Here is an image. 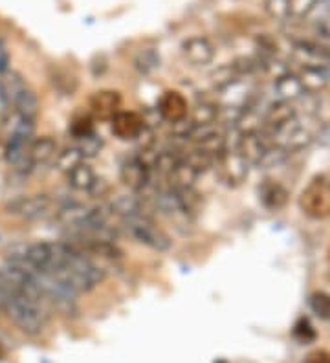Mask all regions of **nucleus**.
<instances>
[{
  "label": "nucleus",
  "instance_id": "dca6fc26",
  "mask_svg": "<svg viewBox=\"0 0 330 363\" xmlns=\"http://www.w3.org/2000/svg\"><path fill=\"white\" fill-rule=\"evenodd\" d=\"M268 147L270 145L266 143V140H264V136L260 134V130H251V133H241L237 151L241 152L251 165H259L260 158H263Z\"/></svg>",
  "mask_w": 330,
  "mask_h": 363
},
{
  "label": "nucleus",
  "instance_id": "c756f323",
  "mask_svg": "<svg viewBox=\"0 0 330 363\" xmlns=\"http://www.w3.org/2000/svg\"><path fill=\"white\" fill-rule=\"evenodd\" d=\"M134 67H136L141 74H150V72H154L160 67L158 52L153 48L141 50L136 55V59H134Z\"/></svg>",
  "mask_w": 330,
  "mask_h": 363
},
{
  "label": "nucleus",
  "instance_id": "7c9ffc66",
  "mask_svg": "<svg viewBox=\"0 0 330 363\" xmlns=\"http://www.w3.org/2000/svg\"><path fill=\"white\" fill-rule=\"evenodd\" d=\"M317 0H290V18L307 21L317 9Z\"/></svg>",
  "mask_w": 330,
  "mask_h": 363
},
{
  "label": "nucleus",
  "instance_id": "2f4dec72",
  "mask_svg": "<svg viewBox=\"0 0 330 363\" xmlns=\"http://www.w3.org/2000/svg\"><path fill=\"white\" fill-rule=\"evenodd\" d=\"M101 147H103L101 136H97L96 133H90L87 134V136L79 138V145H77V149H79L81 155H83L84 158H94V156L99 155Z\"/></svg>",
  "mask_w": 330,
  "mask_h": 363
},
{
  "label": "nucleus",
  "instance_id": "b1692460",
  "mask_svg": "<svg viewBox=\"0 0 330 363\" xmlns=\"http://www.w3.org/2000/svg\"><path fill=\"white\" fill-rule=\"evenodd\" d=\"M88 211H90V208H87V206L79 204V202H72V204H66L59 209L57 218L65 226L81 228L83 222L87 220Z\"/></svg>",
  "mask_w": 330,
  "mask_h": 363
},
{
  "label": "nucleus",
  "instance_id": "cd10ccee",
  "mask_svg": "<svg viewBox=\"0 0 330 363\" xmlns=\"http://www.w3.org/2000/svg\"><path fill=\"white\" fill-rule=\"evenodd\" d=\"M263 8L272 21L285 23L290 18V0H264Z\"/></svg>",
  "mask_w": 330,
  "mask_h": 363
},
{
  "label": "nucleus",
  "instance_id": "58836bf2",
  "mask_svg": "<svg viewBox=\"0 0 330 363\" xmlns=\"http://www.w3.org/2000/svg\"><path fill=\"white\" fill-rule=\"evenodd\" d=\"M326 261L330 262V248H329V252H326Z\"/></svg>",
  "mask_w": 330,
  "mask_h": 363
},
{
  "label": "nucleus",
  "instance_id": "c9c22d12",
  "mask_svg": "<svg viewBox=\"0 0 330 363\" xmlns=\"http://www.w3.org/2000/svg\"><path fill=\"white\" fill-rule=\"evenodd\" d=\"M8 108H9V105H8V101H6L4 92H2V86H0V116L6 114V112H8Z\"/></svg>",
  "mask_w": 330,
  "mask_h": 363
},
{
  "label": "nucleus",
  "instance_id": "6ab92c4d",
  "mask_svg": "<svg viewBox=\"0 0 330 363\" xmlns=\"http://www.w3.org/2000/svg\"><path fill=\"white\" fill-rule=\"evenodd\" d=\"M273 90L277 94V101L294 103L303 98V96H307L297 74H292V72H286L281 77H277L275 83H273Z\"/></svg>",
  "mask_w": 330,
  "mask_h": 363
},
{
  "label": "nucleus",
  "instance_id": "a211bd4d",
  "mask_svg": "<svg viewBox=\"0 0 330 363\" xmlns=\"http://www.w3.org/2000/svg\"><path fill=\"white\" fill-rule=\"evenodd\" d=\"M121 96L116 90H99L90 98V108L99 120H112L119 112Z\"/></svg>",
  "mask_w": 330,
  "mask_h": 363
},
{
  "label": "nucleus",
  "instance_id": "f8f14e48",
  "mask_svg": "<svg viewBox=\"0 0 330 363\" xmlns=\"http://www.w3.org/2000/svg\"><path fill=\"white\" fill-rule=\"evenodd\" d=\"M119 177H121L123 186H127L128 189L138 193V191L145 189V186L149 184L150 169L147 167L145 162L138 156V158H131L125 162Z\"/></svg>",
  "mask_w": 330,
  "mask_h": 363
},
{
  "label": "nucleus",
  "instance_id": "20e7f679",
  "mask_svg": "<svg viewBox=\"0 0 330 363\" xmlns=\"http://www.w3.org/2000/svg\"><path fill=\"white\" fill-rule=\"evenodd\" d=\"M301 211L312 220H325L330 217V180L317 177L301 191L299 195Z\"/></svg>",
  "mask_w": 330,
  "mask_h": 363
},
{
  "label": "nucleus",
  "instance_id": "72a5a7b5",
  "mask_svg": "<svg viewBox=\"0 0 330 363\" xmlns=\"http://www.w3.org/2000/svg\"><path fill=\"white\" fill-rule=\"evenodd\" d=\"M9 70V52L4 37L0 35V74Z\"/></svg>",
  "mask_w": 330,
  "mask_h": 363
},
{
  "label": "nucleus",
  "instance_id": "bb28decb",
  "mask_svg": "<svg viewBox=\"0 0 330 363\" xmlns=\"http://www.w3.org/2000/svg\"><path fill=\"white\" fill-rule=\"evenodd\" d=\"M83 160L84 156L81 155V151L77 147H68V149H65V151H61L57 155V158H55V167H57V171H61V173L68 174L72 169H75L79 164H83Z\"/></svg>",
  "mask_w": 330,
  "mask_h": 363
},
{
  "label": "nucleus",
  "instance_id": "4be33fe9",
  "mask_svg": "<svg viewBox=\"0 0 330 363\" xmlns=\"http://www.w3.org/2000/svg\"><path fill=\"white\" fill-rule=\"evenodd\" d=\"M167 178L171 182V189H191V187H194L198 173L184 158H180V162L175 165V169L169 173Z\"/></svg>",
  "mask_w": 330,
  "mask_h": 363
},
{
  "label": "nucleus",
  "instance_id": "5701e85b",
  "mask_svg": "<svg viewBox=\"0 0 330 363\" xmlns=\"http://www.w3.org/2000/svg\"><path fill=\"white\" fill-rule=\"evenodd\" d=\"M11 106H13V112L24 116V118L31 121H35L37 114H39V99H37V94L30 86H26L18 94L15 101L11 103Z\"/></svg>",
  "mask_w": 330,
  "mask_h": 363
},
{
  "label": "nucleus",
  "instance_id": "e433bc0d",
  "mask_svg": "<svg viewBox=\"0 0 330 363\" xmlns=\"http://www.w3.org/2000/svg\"><path fill=\"white\" fill-rule=\"evenodd\" d=\"M4 356H6V349H4V345L0 343V359L4 358Z\"/></svg>",
  "mask_w": 330,
  "mask_h": 363
},
{
  "label": "nucleus",
  "instance_id": "2eb2a0df",
  "mask_svg": "<svg viewBox=\"0 0 330 363\" xmlns=\"http://www.w3.org/2000/svg\"><path fill=\"white\" fill-rule=\"evenodd\" d=\"M297 77L303 84L304 92L317 96L330 86V67H301Z\"/></svg>",
  "mask_w": 330,
  "mask_h": 363
},
{
  "label": "nucleus",
  "instance_id": "f704fd0d",
  "mask_svg": "<svg viewBox=\"0 0 330 363\" xmlns=\"http://www.w3.org/2000/svg\"><path fill=\"white\" fill-rule=\"evenodd\" d=\"M303 363H330V352L329 350H314L304 358Z\"/></svg>",
  "mask_w": 330,
  "mask_h": 363
},
{
  "label": "nucleus",
  "instance_id": "9b49d317",
  "mask_svg": "<svg viewBox=\"0 0 330 363\" xmlns=\"http://www.w3.org/2000/svg\"><path fill=\"white\" fill-rule=\"evenodd\" d=\"M187 111H189L187 99H185L180 92H176V90H167V92L162 96V99H160V118L169 121L171 125L184 121L185 118H187Z\"/></svg>",
  "mask_w": 330,
  "mask_h": 363
},
{
  "label": "nucleus",
  "instance_id": "423d86ee",
  "mask_svg": "<svg viewBox=\"0 0 330 363\" xmlns=\"http://www.w3.org/2000/svg\"><path fill=\"white\" fill-rule=\"evenodd\" d=\"M270 138H272V145L282 149L286 155L301 151V149H304V147L314 142V134L301 123L299 116L288 121L286 125H282V127H279L277 130H273Z\"/></svg>",
  "mask_w": 330,
  "mask_h": 363
},
{
  "label": "nucleus",
  "instance_id": "a878e982",
  "mask_svg": "<svg viewBox=\"0 0 330 363\" xmlns=\"http://www.w3.org/2000/svg\"><path fill=\"white\" fill-rule=\"evenodd\" d=\"M220 108L219 103L213 101H198L197 106L193 108V116H191V123L193 125H215L219 120Z\"/></svg>",
  "mask_w": 330,
  "mask_h": 363
},
{
  "label": "nucleus",
  "instance_id": "ddd939ff",
  "mask_svg": "<svg viewBox=\"0 0 330 363\" xmlns=\"http://www.w3.org/2000/svg\"><path fill=\"white\" fill-rule=\"evenodd\" d=\"M110 121L112 133L119 140H136L141 130L145 129V120L136 112H118Z\"/></svg>",
  "mask_w": 330,
  "mask_h": 363
},
{
  "label": "nucleus",
  "instance_id": "f03ea898",
  "mask_svg": "<svg viewBox=\"0 0 330 363\" xmlns=\"http://www.w3.org/2000/svg\"><path fill=\"white\" fill-rule=\"evenodd\" d=\"M53 275H57L59 279L65 281L77 294L90 292L105 279V272L97 264H94L90 259L84 257L83 252L75 253L70 262L62 266L61 270L55 272Z\"/></svg>",
  "mask_w": 330,
  "mask_h": 363
},
{
  "label": "nucleus",
  "instance_id": "0eeeda50",
  "mask_svg": "<svg viewBox=\"0 0 330 363\" xmlns=\"http://www.w3.org/2000/svg\"><path fill=\"white\" fill-rule=\"evenodd\" d=\"M219 165V173L222 182L229 187H238L250 177V162H248L237 149L233 151H226L224 155L216 160Z\"/></svg>",
  "mask_w": 330,
  "mask_h": 363
},
{
  "label": "nucleus",
  "instance_id": "4468645a",
  "mask_svg": "<svg viewBox=\"0 0 330 363\" xmlns=\"http://www.w3.org/2000/svg\"><path fill=\"white\" fill-rule=\"evenodd\" d=\"M294 118H297V108L294 106V103L275 101L263 114V125L260 127H264L268 130V134H272L273 130H277L279 127L286 125Z\"/></svg>",
  "mask_w": 330,
  "mask_h": 363
},
{
  "label": "nucleus",
  "instance_id": "f257e3e1",
  "mask_svg": "<svg viewBox=\"0 0 330 363\" xmlns=\"http://www.w3.org/2000/svg\"><path fill=\"white\" fill-rule=\"evenodd\" d=\"M0 305L6 311L8 318L21 328L22 333L37 336L44 330L48 315L44 312L43 305L31 301L21 294H6L0 296Z\"/></svg>",
  "mask_w": 330,
  "mask_h": 363
},
{
  "label": "nucleus",
  "instance_id": "4c0bfd02",
  "mask_svg": "<svg viewBox=\"0 0 330 363\" xmlns=\"http://www.w3.org/2000/svg\"><path fill=\"white\" fill-rule=\"evenodd\" d=\"M317 4H319V6H330V0H317Z\"/></svg>",
  "mask_w": 330,
  "mask_h": 363
},
{
  "label": "nucleus",
  "instance_id": "473e14b6",
  "mask_svg": "<svg viewBox=\"0 0 330 363\" xmlns=\"http://www.w3.org/2000/svg\"><path fill=\"white\" fill-rule=\"evenodd\" d=\"M90 133H94V127H92V121L87 120V118H83V120H75L74 123H72V134H74L77 140L87 136V134Z\"/></svg>",
  "mask_w": 330,
  "mask_h": 363
},
{
  "label": "nucleus",
  "instance_id": "f3484780",
  "mask_svg": "<svg viewBox=\"0 0 330 363\" xmlns=\"http://www.w3.org/2000/svg\"><path fill=\"white\" fill-rule=\"evenodd\" d=\"M59 155L57 142L52 136H40L30 143L31 167H46L53 164Z\"/></svg>",
  "mask_w": 330,
  "mask_h": 363
},
{
  "label": "nucleus",
  "instance_id": "393cba45",
  "mask_svg": "<svg viewBox=\"0 0 330 363\" xmlns=\"http://www.w3.org/2000/svg\"><path fill=\"white\" fill-rule=\"evenodd\" d=\"M110 211L114 213V215H119L121 218H128L143 213V204H141V200L136 199V196L119 195L118 199L110 204Z\"/></svg>",
  "mask_w": 330,
  "mask_h": 363
},
{
  "label": "nucleus",
  "instance_id": "39448f33",
  "mask_svg": "<svg viewBox=\"0 0 330 363\" xmlns=\"http://www.w3.org/2000/svg\"><path fill=\"white\" fill-rule=\"evenodd\" d=\"M55 202L50 195H22L9 200L6 204V213L22 220L39 222L53 215Z\"/></svg>",
  "mask_w": 330,
  "mask_h": 363
},
{
  "label": "nucleus",
  "instance_id": "aec40b11",
  "mask_svg": "<svg viewBox=\"0 0 330 363\" xmlns=\"http://www.w3.org/2000/svg\"><path fill=\"white\" fill-rule=\"evenodd\" d=\"M68 178V186L75 191H81V193H90L92 195L94 189H96L99 178L96 177L94 169L88 164H79L75 169H72L70 173L66 174Z\"/></svg>",
  "mask_w": 330,
  "mask_h": 363
},
{
  "label": "nucleus",
  "instance_id": "7ed1b4c3",
  "mask_svg": "<svg viewBox=\"0 0 330 363\" xmlns=\"http://www.w3.org/2000/svg\"><path fill=\"white\" fill-rule=\"evenodd\" d=\"M127 228V233L132 239H136L138 242L145 244L154 252H167L171 250L172 240L169 239V235L162 230V228L149 217L145 213L134 215V217L121 218Z\"/></svg>",
  "mask_w": 330,
  "mask_h": 363
},
{
  "label": "nucleus",
  "instance_id": "9d476101",
  "mask_svg": "<svg viewBox=\"0 0 330 363\" xmlns=\"http://www.w3.org/2000/svg\"><path fill=\"white\" fill-rule=\"evenodd\" d=\"M182 53H184V57L191 65H194V67H204V65H209L213 61V57H215V46H213V43L207 37L194 35L184 40Z\"/></svg>",
  "mask_w": 330,
  "mask_h": 363
},
{
  "label": "nucleus",
  "instance_id": "c85d7f7f",
  "mask_svg": "<svg viewBox=\"0 0 330 363\" xmlns=\"http://www.w3.org/2000/svg\"><path fill=\"white\" fill-rule=\"evenodd\" d=\"M308 306L310 311L319 319L330 321V296L326 292H314L308 297Z\"/></svg>",
  "mask_w": 330,
  "mask_h": 363
},
{
  "label": "nucleus",
  "instance_id": "412c9836",
  "mask_svg": "<svg viewBox=\"0 0 330 363\" xmlns=\"http://www.w3.org/2000/svg\"><path fill=\"white\" fill-rule=\"evenodd\" d=\"M260 200L268 209H281L288 202V191L279 182L266 180L259 189Z\"/></svg>",
  "mask_w": 330,
  "mask_h": 363
},
{
  "label": "nucleus",
  "instance_id": "6e6552de",
  "mask_svg": "<svg viewBox=\"0 0 330 363\" xmlns=\"http://www.w3.org/2000/svg\"><path fill=\"white\" fill-rule=\"evenodd\" d=\"M251 98H253V89L242 77H238L233 83L219 89L216 103H219V106L229 108V111H244L246 106H250Z\"/></svg>",
  "mask_w": 330,
  "mask_h": 363
},
{
  "label": "nucleus",
  "instance_id": "1a4fd4ad",
  "mask_svg": "<svg viewBox=\"0 0 330 363\" xmlns=\"http://www.w3.org/2000/svg\"><path fill=\"white\" fill-rule=\"evenodd\" d=\"M292 55L301 67H330V50L314 40H294Z\"/></svg>",
  "mask_w": 330,
  "mask_h": 363
}]
</instances>
